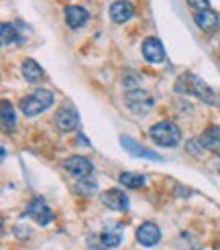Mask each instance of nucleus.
I'll return each mask as SVG.
<instances>
[{"mask_svg": "<svg viewBox=\"0 0 220 250\" xmlns=\"http://www.w3.org/2000/svg\"><path fill=\"white\" fill-rule=\"evenodd\" d=\"M176 92L196 96L198 100H202V102L210 104V106L220 104V98L216 96V92L206 82H202L196 73H183V76H179L177 82H176Z\"/></svg>", "mask_w": 220, "mask_h": 250, "instance_id": "nucleus-1", "label": "nucleus"}, {"mask_svg": "<svg viewBox=\"0 0 220 250\" xmlns=\"http://www.w3.org/2000/svg\"><path fill=\"white\" fill-rule=\"evenodd\" d=\"M53 100L55 98H53V92L51 90H47V87H37V90L31 96L21 100L19 108H21V112H22L24 116L33 118V116H39L41 112L47 110L49 106H53Z\"/></svg>", "mask_w": 220, "mask_h": 250, "instance_id": "nucleus-2", "label": "nucleus"}, {"mask_svg": "<svg viewBox=\"0 0 220 250\" xmlns=\"http://www.w3.org/2000/svg\"><path fill=\"white\" fill-rule=\"evenodd\" d=\"M149 136H151V141L155 145L165 146V148H174L181 141V130H179V126L176 122L161 120V122L153 124V126L149 128Z\"/></svg>", "mask_w": 220, "mask_h": 250, "instance_id": "nucleus-3", "label": "nucleus"}, {"mask_svg": "<svg viewBox=\"0 0 220 250\" xmlns=\"http://www.w3.org/2000/svg\"><path fill=\"white\" fill-rule=\"evenodd\" d=\"M125 102H127V108L132 112V114L145 116V114H149V112L153 110L155 98L149 92H147V90H141V87H132V90H127Z\"/></svg>", "mask_w": 220, "mask_h": 250, "instance_id": "nucleus-4", "label": "nucleus"}, {"mask_svg": "<svg viewBox=\"0 0 220 250\" xmlns=\"http://www.w3.org/2000/svg\"><path fill=\"white\" fill-rule=\"evenodd\" d=\"M53 122H55L57 130H61V132H71V130L78 128L80 114H78V110L73 108L71 104H64V106H61V108L55 112Z\"/></svg>", "mask_w": 220, "mask_h": 250, "instance_id": "nucleus-5", "label": "nucleus"}, {"mask_svg": "<svg viewBox=\"0 0 220 250\" xmlns=\"http://www.w3.org/2000/svg\"><path fill=\"white\" fill-rule=\"evenodd\" d=\"M27 214L31 220H35L39 226H49L53 222V211L47 206L43 197H33L27 206Z\"/></svg>", "mask_w": 220, "mask_h": 250, "instance_id": "nucleus-6", "label": "nucleus"}, {"mask_svg": "<svg viewBox=\"0 0 220 250\" xmlns=\"http://www.w3.org/2000/svg\"><path fill=\"white\" fill-rule=\"evenodd\" d=\"M64 169L76 179H84V177H90L92 171H94V165L90 159L86 157H80V155H73L69 159L64 161Z\"/></svg>", "mask_w": 220, "mask_h": 250, "instance_id": "nucleus-7", "label": "nucleus"}, {"mask_svg": "<svg viewBox=\"0 0 220 250\" xmlns=\"http://www.w3.org/2000/svg\"><path fill=\"white\" fill-rule=\"evenodd\" d=\"M143 57L149 61V63H163L165 61V49H163V43L157 39V37H147L143 41Z\"/></svg>", "mask_w": 220, "mask_h": 250, "instance_id": "nucleus-8", "label": "nucleus"}, {"mask_svg": "<svg viewBox=\"0 0 220 250\" xmlns=\"http://www.w3.org/2000/svg\"><path fill=\"white\" fill-rule=\"evenodd\" d=\"M100 202L104 208L112 211H125L129 208V197L125 195L122 189H108L100 193Z\"/></svg>", "mask_w": 220, "mask_h": 250, "instance_id": "nucleus-9", "label": "nucleus"}, {"mask_svg": "<svg viewBox=\"0 0 220 250\" xmlns=\"http://www.w3.org/2000/svg\"><path fill=\"white\" fill-rule=\"evenodd\" d=\"M137 240H139L141 246L151 248V246H155L159 240H161V230H159L157 224L145 222L137 228Z\"/></svg>", "mask_w": 220, "mask_h": 250, "instance_id": "nucleus-10", "label": "nucleus"}, {"mask_svg": "<svg viewBox=\"0 0 220 250\" xmlns=\"http://www.w3.org/2000/svg\"><path fill=\"white\" fill-rule=\"evenodd\" d=\"M134 17V4L129 0H116L110 4V19L116 24H125Z\"/></svg>", "mask_w": 220, "mask_h": 250, "instance_id": "nucleus-11", "label": "nucleus"}, {"mask_svg": "<svg viewBox=\"0 0 220 250\" xmlns=\"http://www.w3.org/2000/svg\"><path fill=\"white\" fill-rule=\"evenodd\" d=\"M120 145L125 146L132 157H141V159H149V161H163L155 151H151V148L139 145L134 139H131V136H120Z\"/></svg>", "mask_w": 220, "mask_h": 250, "instance_id": "nucleus-12", "label": "nucleus"}, {"mask_svg": "<svg viewBox=\"0 0 220 250\" xmlns=\"http://www.w3.org/2000/svg\"><path fill=\"white\" fill-rule=\"evenodd\" d=\"M194 21L198 24V29L204 33H214L220 27V19L212 8H206V10H198L194 15Z\"/></svg>", "mask_w": 220, "mask_h": 250, "instance_id": "nucleus-13", "label": "nucleus"}, {"mask_svg": "<svg viewBox=\"0 0 220 250\" xmlns=\"http://www.w3.org/2000/svg\"><path fill=\"white\" fill-rule=\"evenodd\" d=\"M90 19V12L86 10L84 6L78 4H69L66 8V22L69 24V29H82Z\"/></svg>", "mask_w": 220, "mask_h": 250, "instance_id": "nucleus-14", "label": "nucleus"}, {"mask_svg": "<svg viewBox=\"0 0 220 250\" xmlns=\"http://www.w3.org/2000/svg\"><path fill=\"white\" fill-rule=\"evenodd\" d=\"M200 146L210 151L214 155H220V128L218 126H210L200 134Z\"/></svg>", "mask_w": 220, "mask_h": 250, "instance_id": "nucleus-15", "label": "nucleus"}, {"mask_svg": "<svg viewBox=\"0 0 220 250\" xmlns=\"http://www.w3.org/2000/svg\"><path fill=\"white\" fill-rule=\"evenodd\" d=\"M21 69H22V78L27 80L29 83H37V82H41L43 80V76H45V71H43V67L37 63L35 59H24L22 61V65H21Z\"/></svg>", "mask_w": 220, "mask_h": 250, "instance_id": "nucleus-16", "label": "nucleus"}, {"mask_svg": "<svg viewBox=\"0 0 220 250\" xmlns=\"http://www.w3.org/2000/svg\"><path fill=\"white\" fill-rule=\"evenodd\" d=\"M0 120H2V130L4 132H15L17 128V114L15 108L8 100H2V108H0Z\"/></svg>", "mask_w": 220, "mask_h": 250, "instance_id": "nucleus-17", "label": "nucleus"}, {"mask_svg": "<svg viewBox=\"0 0 220 250\" xmlns=\"http://www.w3.org/2000/svg\"><path fill=\"white\" fill-rule=\"evenodd\" d=\"M0 35H2V45L4 47L22 43V37L17 31V24H12V22H2V27H0Z\"/></svg>", "mask_w": 220, "mask_h": 250, "instance_id": "nucleus-18", "label": "nucleus"}, {"mask_svg": "<svg viewBox=\"0 0 220 250\" xmlns=\"http://www.w3.org/2000/svg\"><path fill=\"white\" fill-rule=\"evenodd\" d=\"M118 181H120V185L129 187V189H139V187L145 185L147 179H145V175H141V173L125 171V173H120V175H118Z\"/></svg>", "mask_w": 220, "mask_h": 250, "instance_id": "nucleus-19", "label": "nucleus"}, {"mask_svg": "<svg viewBox=\"0 0 220 250\" xmlns=\"http://www.w3.org/2000/svg\"><path fill=\"white\" fill-rule=\"evenodd\" d=\"M100 240L102 244L110 250V248H116L120 242H122V232L120 228H106L102 234H100Z\"/></svg>", "mask_w": 220, "mask_h": 250, "instance_id": "nucleus-20", "label": "nucleus"}, {"mask_svg": "<svg viewBox=\"0 0 220 250\" xmlns=\"http://www.w3.org/2000/svg\"><path fill=\"white\" fill-rule=\"evenodd\" d=\"M96 191H98V181H96V179H92V175H90V177L78 179V183H76V193L90 197V195H94Z\"/></svg>", "mask_w": 220, "mask_h": 250, "instance_id": "nucleus-21", "label": "nucleus"}, {"mask_svg": "<svg viewBox=\"0 0 220 250\" xmlns=\"http://www.w3.org/2000/svg\"><path fill=\"white\" fill-rule=\"evenodd\" d=\"M88 246L94 248V250H108V248L102 244L100 236H88Z\"/></svg>", "mask_w": 220, "mask_h": 250, "instance_id": "nucleus-22", "label": "nucleus"}, {"mask_svg": "<svg viewBox=\"0 0 220 250\" xmlns=\"http://www.w3.org/2000/svg\"><path fill=\"white\" fill-rule=\"evenodd\" d=\"M188 4L196 10H206V8H210V4H208V0H188Z\"/></svg>", "mask_w": 220, "mask_h": 250, "instance_id": "nucleus-23", "label": "nucleus"}]
</instances>
